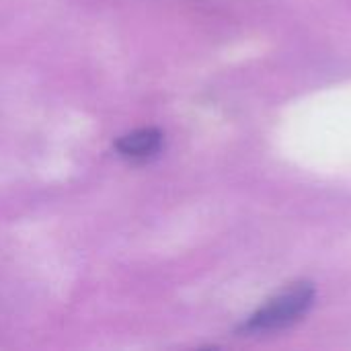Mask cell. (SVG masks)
Masks as SVG:
<instances>
[{"label": "cell", "instance_id": "obj_2", "mask_svg": "<svg viewBox=\"0 0 351 351\" xmlns=\"http://www.w3.org/2000/svg\"><path fill=\"white\" fill-rule=\"evenodd\" d=\"M165 144V136L156 128H140L128 132L115 140V152L125 160H150L154 158Z\"/></svg>", "mask_w": 351, "mask_h": 351}, {"label": "cell", "instance_id": "obj_1", "mask_svg": "<svg viewBox=\"0 0 351 351\" xmlns=\"http://www.w3.org/2000/svg\"><path fill=\"white\" fill-rule=\"evenodd\" d=\"M317 298L315 286L308 282H298L276 294L261 308H257L241 327V333L259 335L282 331L308 315Z\"/></svg>", "mask_w": 351, "mask_h": 351}]
</instances>
